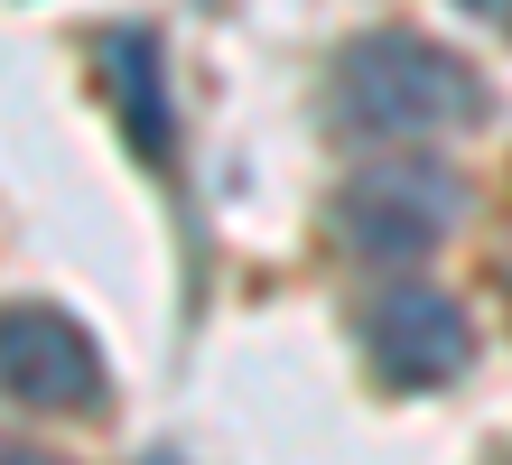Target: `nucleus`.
<instances>
[{"mask_svg": "<svg viewBox=\"0 0 512 465\" xmlns=\"http://www.w3.org/2000/svg\"><path fill=\"white\" fill-rule=\"evenodd\" d=\"M336 112L364 140H447V131H466V121H485V84H475V66L447 56L438 38L382 28V38H354L345 47Z\"/></svg>", "mask_w": 512, "mask_h": 465, "instance_id": "nucleus-1", "label": "nucleus"}, {"mask_svg": "<svg viewBox=\"0 0 512 465\" xmlns=\"http://www.w3.org/2000/svg\"><path fill=\"white\" fill-rule=\"evenodd\" d=\"M457 214H466V177L457 168L391 159V168H364L336 196V233H345V252H364V261H419V252L447 242Z\"/></svg>", "mask_w": 512, "mask_h": 465, "instance_id": "nucleus-2", "label": "nucleus"}, {"mask_svg": "<svg viewBox=\"0 0 512 465\" xmlns=\"http://www.w3.org/2000/svg\"><path fill=\"white\" fill-rule=\"evenodd\" d=\"M0 391L28 400V410L84 419V410H103V345L66 307L19 298V307H0Z\"/></svg>", "mask_w": 512, "mask_h": 465, "instance_id": "nucleus-3", "label": "nucleus"}, {"mask_svg": "<svg viewBox=\"0 0 512 465\" xmlns=\"http://www.w3.org/2000/svg\"><path fill=\"white\" fill-rule=\"evenodd\" d=\"M364 345H373L391 391H447L475 363V317L429 279H391L364 307Z\"/></svg>", "mask_w": 512, "mask_h": 465, "instance_id": "nucleus-4", "label": "nucleus"}, {"mask_svg": "<svg viewBox=\"0 0 512 465\" xmlns=\"http://www.w3.org/2000/svg\"><path fill=\"white\" fill-rule=\"evenodd\" d=\"M112 66H122V112H131V140L149 159H168V103H159V47L149 38H112Z\"/></svg>", "mask_w": 512, "mask_h": 465, "instance_id": "nucleus-5", "label": "nucleus"}, {"mask_svg": "<svg viewBox=\"0 0 512 465\" xmlns=\"http://www.w3.org/2000/svg\"><path fill=\"white\" fill-rule=\"evenodd\" d=\"M0 465H66V456H47V447H19V438H0Z\"/></svg>", "mask_w": 512, "mask_h": 465, "instance_id": "nucleus-6", "label": "nucleus"}, {"mask_svg": "<svg viewBox=\"0 0 512 465\" xmlns=\"http://www.w3.org/2000/svg\"><path fill=\"white\" fill-rule=\"evenodd\" d=\"M457 10H475V19H494V28H512V0H457Z\"/></svg>", "mask_w": 512, "mask_h": 465, "instance_id": "nucleus-7", "label": "nucleus"}]
</instances>
